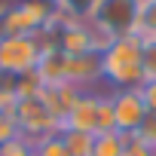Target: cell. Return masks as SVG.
<instances>
[{
  "mask_svg": "<svg viewBox=\"0 0 156 156\" xmlns=\"http://www.w3.org/2000/svg\"><path fill=\"white\" fill-rule=\"evenodd\" d=\"M101 80L113 89H138L144 83V43L129 34L116 37L101 52Z\"/></svg>",
  "mask_w": 156,
  "mask_h": 156,
  "instance_id": "1",
  "label": "cell"
},
{
  "mask_svg": "<svg viewBox=\"0 0 156 156\" xmlns=\"http://www.w3.org/2000/svg\"><path fill=\"white\" fill-rule=\"evenodd\" d=\"M55 16L52 0H3L0 3V37H37Z\"/></svg>",
  "mask_w": 156,
  "mask_h": 156,
  "instance_id": "2",
  "label": "cell"
},
{
  "mask_svg": "<svg viewBox=\"0 0 156 156\" xmlns=\"http://www.w3.org/2000/svg\"><path fill=\"white\" fill-rule=\"evenodd\" d=\"M141 3L144 0H101L89 25L110 43L116 37H129V34H135V25H138V16H141Z\"/></svg>",
  "mask_w": 156,
  "mask_h": 156,
  "instance_id": "3",
  "label": "cell"
},
{
  "mask_svg": "<svg viewBox=\"0 0 156 156\" xmlns=\"http://www.w3.org/2000/svg\"><path fill=\"white\" fill-rule=\"evenodd\" d=\"M12 119L19 126V135L28 138L31 144L46 138V135H58L61 132L58 119L46 110V104L40 98H19L16 107H12Z\"/></svg>",
  "mask_w": 156,
  "mask_h": 156,
  "instance_id": "4",
  "label": "cell"
},
{
  "mask_svg": "<svg viewBox=\"0 0 156 156\" xmlns=\"http://www.w3.org/2000/svg\"><path fill=\"white\" fill-rule=\"evenodd\" d=\"M40 43L34 37H0V70L28 73L40 61Z\"/></svg>",
  "mask_w": 156,
  "mask_h": 156,
  "instance_id": "5",
  "label": "cell"
},
{
  "mask_svg": "<svg viewBox=\"0 0 156 156\" xmlns=\"http://www.w3.org/2000/svg\"><path fill=\"white\" fill-rule=\"evenodd\" d=\"M113 101V119H116V132L119 135H138V129L147 119V107L141 101L138 89H113L110 92Z\"/></svg>",
  "mask_w": 156,
  "mask_h": 156,
  "instance_id": "6",
  "label": "cell"
},
{
  "mask_svg": "<svg viewBox=\"0 0 156 156\" xmlns=\"http://www.w3.org/2000/svg\"><path fill=\"white\" fill-rule=\"evenodd\" d=\"M98 98H101V92L86 89L80 95V101L73 104V110L64 116L61 132H89V135H95L98 132Z\"/></svg>",
  "mask_w": 156,
  "mask_h": 156,
  "instance_id": "7",
  "label": "cell"
},
{
  "mask_svg": "<svg viewBox=\"0 0 156 156\" xmlns=\"http://www.w3.org/2000/svg\"><path fill=\"white\" fill-rule=\"evenodd\" d=\"M86 89H80V86H73V83H52V86H43V92H40V101L46 104V110L58 119V126L64 122V116L73 110V104L80 101V95H83Z\"/></svg>",
  "mask_w": 156,
  "mask_h": 156,
  "instance_id": "8",
  "label": "cell"
},
{
  "mask_svg": "<svg viewBox=\"0 0 156 156\" xmlns=\"http://www.w3.org/2000/svg\"><path fill=\"white\" fill-rule=\"evenodd\" d=\"M67 83L80 89L101 83V55H67Z\"/></svg>",
  "mask_w": 156,
  "mask_h": 156,
  "instance_id": "9",
  "label": "cell"
},
{
  "mask_svg": "<svg viewBox=\"0 0 156 156\" xmlns=\"http://www.w3.org/2000/svg\"><path fill=\"white\" fill-rule=\"evenodd\" d=\"M34 70H37V76L43 80V86L67 83V55H64L61 49H43Z\"/></svg>",
  "mask_w": 156,
  "mask_h": 156,
  "instance_id": "10",
  "label": "cell"
},
{
  "mask_svg": "<svg viewBox=\"0 0 156 156\" xmlns=\"http://www.w3.org/2000/svg\"><path fill=\"white\" fill-rule=\"evenodd\" d=\"M101 0H55V19L61 22H92Z\"/></svg>",
  "mask_w": 156,
  "mask_h": 156,
  "instance_id": "11",
  "label": "cell"
},
{
  "mask_svg": "<svg viewBox=\"0 0 156 156\" xmlns=\"http://www.w3.org/2000/svg\"><path fill=\"white\" fill-rule=\"evenodd\" d=\"M135 37L141 43H156V0H144L141 3V16L135 25Z\"/></svg>",
  "mask_w": 156,
  "mask_h": 156,
  "instance_id": "12",
  "label": "cell"
},
{
  "mask_svg": "<svg viewBox=\"0 0 156 156\" xmlns=\"http://www.w3.org/2000/svg\"><path fill=\"white\" fill-rule=\"evenodd\" d=\"M67 153L70 156H92V147H95V135L89 132H58Z\"/></svg>",
  "mask_w": 156,
  "mask_h": 156,
  "instance_id": "13",
  "label": "cell"
},
{
  "mask_svg": "<svg viewBox=\"0 0 156 156\" xmlns=\"http://www.w3.org/2000/svg\"><path fill=\"white\" fill-rule=\"evenodd\" d=\"M122 147H126V135H119V132H104V135H95L92 156H122Z\"/></svg>",
  "mask_w": 156,
  "mask_h": 156,
  "instance_id": "14",
  "label": "cell"
},
{
  "mask_svg": "<svg viewBox=\"0 0 156 156\" xmlns=\"http://www.w3.org/2000/svg\"><path fill=\"white\" fill-rule=\"evenodd\" d=\"M104 132H116V119H113V101H110V89L101 92L98 98V132L95 135H104Z\"/></svg>",
  "mask_w": 156,
  "mask_h": 156,
  "instance_id": "15",
  "label": "cell"
},
{
  "mask_svg": "<svg viewBox=\"0 0 156 156\" xmlns=\"http://www.w3.org/2000/svg\"><path fill=\"white\" fill-rule=\"evenodd\" d=\"M34 156H70L61 135H46L40 141H34Z\"/></svg>",
  "mask_w": 156,
  "mask_h": 156,
  "instance_id": "16",
  "label": "cell"
},
{
  "mask_svg": "<svg viewBox=\"0 0 156 156\" xmlns=\"http://www.w3.org/2000/svg\"><path fill=\"white\" fill-rule=\"evenodd\" d=\"M122 156H156V150H153V147H150L141 135H126Z\"/></svg>",
  "mask_w": 156,
  "mask_h": 156,
  "instance_id": "17",
  "label": "cell"
},
{
  "mask_svg": "<svg viewBox=\"0 0 156 156\" xmlns=\"http://www.w3.org/2000/svg\"><path fill=\"white\" fill-rule=\"evenodd\" d=\"M0 156H34V144L19 135L16 141H9V144L0 147Z\"/></svg>",
  "mask_w": 156,
  "mask_h": 156,
  "instance_id": "18",
  "label": "cell"
},
{
  "mask_svg": "<svg viewBox=\"0 0 156 156\" xmlns=\"http://www.w3.org/2000/svg\"><path fill=\"white\" fill-rule=\"evenodd\" d=\"M16 138H19V126H16L12 113L0 110V147H3V144H9V141H16Z\"/></svg>",
  "mask_w": 156,
  "mask_h": 156,
  "instance_id": "19",
  "label": "cell"
},
{
  "mask_svg": "<svg viewBox=\"0 0 156 156\" xmlns=\"http://www.w3.org/2000/svg\"><path fill=\"white\" fill-rule=\"evenodd\" d=\"M138 92H141V101H144L147 113H156V80H144L138 86Z\"/></svg>",
  "mask_w": 156,
  "mask_h": 156,
  "instance_id": "20",
  "label": "cell"
},
{
  "mask_svg": "<svg viewBox=\"0 0 156 156\" xmlns=\"http://www.w3.org/2000/svg\"><path fill=\"white\" fill-rule=\"evenodd\" d=\"M144 80H156V43H144Z\"/></svg>",
  "mask_w": 156,
  "mask_h": 156,
  "instance_id": "21",
  "label": "cell"
},
{
  "mask_svg": "<svg viewBox=\"0 0 156 156\" xmlns=\"http://www.w3.org/2000/svg\"><path fill=\"white\" fill-rule=\"evenodd\" d=\"M138 135L156 150V113H147V119H144V126L138 129Z\"/></svg>",
  "mask_w": 156,
  "mask_h": 156,
  "instance_id": "22",
  "label": "cell"
},
{
  "mask_svg": "<svg viewBox=\"0 0 156 156\" xmlns=\"http://www.w3.org/2000/svg\"><path fill=\"white\" fill-rule=\"evenodd\" d=\"M52 3H55V0H52Z\"/></svg>",
  "mask_w": 156,
  "mask_h": 156,
  "instance_id": "23",
  "label": "cell"
}]
</instances>
